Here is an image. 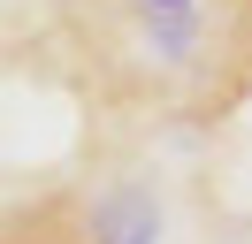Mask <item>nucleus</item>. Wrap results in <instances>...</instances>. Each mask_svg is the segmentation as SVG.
<instances>
[{
  "label": "nucleus",
  "instance_id": "nucleus-3",
  "mask_svg": "<svg viewBox=\"0 0 252 244\" xmlns=\"http://www.w3.org/2000/svg\"><path fill=\"white\" fill-rule=\"evenodd\" d=\"M221 23H229V54L252 61V0H229V8H221Z\"/></svg>",
  "mask_w": 252,
  "mask_h": 244
},
{
  "label": "nucleus",
  "instance_id": "nucleus-2",
  "mask_svg": "<svg viewBox=\"0 0 252 244\" xmlns=\"http://www.w3.org/2000/svg\"><path fill=\"white\" fill-rule=\"evenodd\" d=\"M8 244H84V229H77V198H69V206L31 214V221H16V237H8Z\"/></svg>",
  "mask_w": 252,
  "mask_h": 244
},
{
  "label": "nucleus",
  "instance_id": "nucleus-4",
  "mask_svg": "<svg viewBox=\"0 0 252 244\" xmlns=\"http://www.w3.org/2000/svg\"><path fill=\"white\" fill-rule=\"evenodd\" d=\"M130 8H199V0H130Z\"/></svg>",
  "mask_w": 252,
  "mask_h": 244
},
{
  "label": "nucleus",
  "instance_id": "nucleus-1",
  "mask_svg": "<svg viewBox=\"0 0 252 244\" xmlns=\"http://www.w3.org/2000/svg\"><path fill=\"white\" fill-rule=\"evenodd\" d=\"M84 244H160V191L153 176H107L92 198H77Z\"/></svg>",
  "mask_w": 252,
  "mask_h": 244
}]
</instances>
